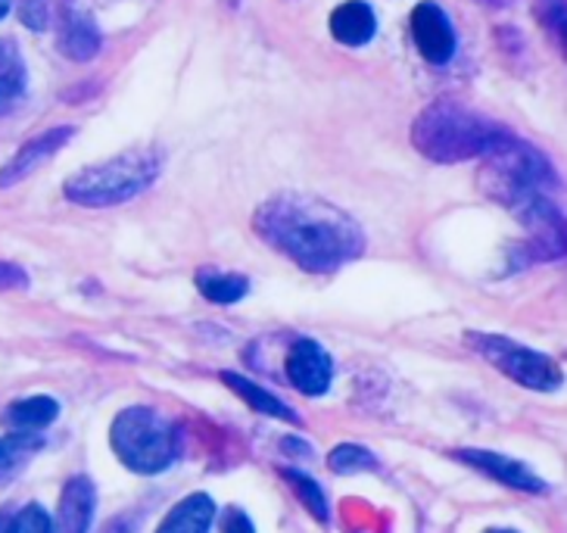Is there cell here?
Masks as SVG:
<instances>
[{"label": "cell", "mask_w": 567, "mask_h": 533, "mask_svg": "<svg viewBox=\"0 0 567 533\" xmlns=\"http://www.w3.org/2000/svg\"><path fill=\"white\" fill-rule=\"evenodd\" d=\"M60 416V402L53 397H29V400H19L13 406H7L3 412V428L22 433H41L44 428H51L53 421Z\"/></svg>", "instance_id": "cell-16"}, {"label": "cell", "mask_w": 567, "mask_h": 533, "mask_svg": "<svg viewBox=\"0 0 567 533\" xmlns=\"http://www.w3.org/2000/svg\"><path fill=\"white\" fill-rule=\"evenodd\" d=\"M328 468L337 474H362V471H378L381 462L378 455L365 447H355V443H340L337 450L328 455Z\"/></svg>", "instance_id": "cell-20"}, {"label": "cell", "mask_w": 567, "mask_h": 533, "mask_svg": "<svg viewBox=\"0 0 567 533\" xmlns=\"http://www.w3.org/2000/svg\"><path fill=\"white\" fill-rule=\"evenodd\" d=\"M56 44H60V51L66 53L69 60L84 63V60H94L97 51H101V32H97L94 19L87 17L84 10H79L75 3H66Z\"/></svg>", "instance_id": "cell-12"}, {"label": "cell", "mask_w": 567, "mask_h": 533, "mask_svg": "<svg viewBox=\"0 0 567 533\" xmlns=\"http://www.w3.org/2000/svg\"><path fill=\"white\" fill-rule=\"evenodd\" d=\"M10 13V0H0V19Z\"/></svg>", "instance_id": "cell-29"}, {"label": "cell", "mask_w": 567, "mask_h": 533, "mask_svg": "<svg viewBox=\"0 0 567 533\" xmlns=\"http://www.w3.org/2000/svg\"><path fill=\"white\" fill-rule=\"evenodd\" d=\"M29 275L17 263H0V290H25Z\"/></svg>", "instance_id": "cell-24"}, {"label": "cell", "mask_w": 567, "mask_h": 533, "mask_svg": "<svg viewBox=\"0 0 567 533\" xmlns=\"http://www.w3.org/2000/svg\"><path fill=\"white\" fill-rule=\"evenodd\" d=\"M94 505H97V490L91 478H72L60 493L56 515L51 517V531L48 533H87L94 521Z\"/></svg>", "instance_id": "cell-11"}, {"label": "cell", "mask_w": 567, "mask_h": 533, "mask_svg": "<svg viewBox=\"0 0 567 533\" xmlns=\"http://www.w3.org/2000/svg\"><path fill=\"white\" fill-rule=\"evenodd\" d=\"M374 13L362 0H350L331 13V34L347 48H362L374 38Z\"/></svg>", "instance_id": "cell-15"}, {"label": "cell", "mask_w": 567, "mask_h": 533, "mask_svg": "<svg viewBox=\"0 0 567 533\" xmlns=\"http://www.w3.org/2000/svg\"><path fill=\"white\" fill-rule=\"evenodd\" d=\"M539 17L546 22V29L555 34V41H558V48H565V0H546L543 3V10H539Z\"/></svg>", "instance_id": "cell-23"}, {"label": "cell", "mask_w": 567, "mask_h": 533, "mask_svg": "<svg viewBox=\"0 0 567 533\" xmlns=\"http://www.w3.org/2000/svg\"><path fill=\"white\" fill-rule=\"evenodd\" d=\"M22 94H25V72H22V66L3 72L0 75V116L10 113L22 101Z\"/></svg>", "instance_id": "cell-22"}, {"label": "cell", "mask_w": 567, "mask_h": 533, "mask_svg": "<svg viewBox=\"0 0 567 533\" xmlns=\"http://www.w3.org/2000/svg\"><path fill=\"white\" fill-rule=\"evenodd\" d=\"M110 447L128 471L153 478L175 465L182 452V437L163 412L151 406H128L113 418Z\"/></svg>", "instance_id": "cell-5"}, {"label": "cell", "mask_w": 567, "mask_h": 533, "mask_svg": "<svg viewBox=\"0 0 567 533\" xmlns=\"http://www.w3.org/2000/svg\"><path fill=\"white\" fill-rule=\"evenodd\" d=\"M163 168V156L151 147H137L103 160L97 166H87L75 172L66 182V197L79 206L103 209V206H118L134 197H141Z\"/></svg>", "instance_id": "cell-4"}, {"label": "cell", "mask_w": 567, "mask_h": 533, "mask_svg": "<svg viewBox=\"0 0 567 533\" xmlns=\"http://www.w3.org/2000/svg\"><path fill=\"white\" fill-rule=\"evenodd\" d=\"M221 533H256V527L244 509H228L221 517Z\"/></svg>", "instance_id": "cell-26"}, {"label": "cell", "mask_w": 567, "mask_h": 533, "mask_svg": "<svg viewBox=\"0 0 567 533\" xmlns=\"http://www.w3.org/2000/svg\"><path fill=\"white\" fill-rule=\"evenodd\" d=\"M41 450H44V433L13 431L0 437V486L13 481Z\"/></svg>", "instance_id": "cell-17"}, {"label": "cell", "mask_w": 567, "mask_h": 533, "mask_svg": "<svg viewBox=\"0 0 567 533\" xmlns=\"http://www.w3.org/2000/svg\"><path fill=\"white\" fill-rule=\"evenodd\" d=\"M412 38L415 48L427 63H450L455 53V32H452L450 17L436 3H417L412 13Z\"/></svg>", "instance_id": "cell-9"}, {"label": "cell", "mask_w": 567, "mask_h": 533, "mask_svg": "<svg viewBox=\"0 0 567 533\" xmlns=\"http://www.w3.org/2000/svg\"><path fill=\"white\" fill-rule=\"evenodd\" d=\"M484 533H517V531H499V527H489V531H484Z\"/></svg>", "instance_id": "cell-30"}, {"label": "cell", "mask_w": 567, "mask_h": 533, "mask_svg": "<svg viewBox=\"0 0 567 533\" xmlns=\"http://www.w3.org/2000/svg\"><path fill=\"white\" fill-rule=\"evenodd\" d=\"M72 134L75 129L72 125H60V129H51V132L38 134L32 141H25L19 153L7 163V166L0 168V187H13L22 178H29L34 168H41L48 160H53L56 153L66 147L69 141H72Z\"/></svg>", "instance_id": "cell-10"}, {"label": "cell", "mask_w": 567, "mask_h": 533, "mask_svg": "<svg viewBox=\"0 0 567 533\" xmlns=\"http://www.w3.org/2000/svg\"><path fill=\"white\" fill-rule=\"evenodd\" d=\"M284 371H287V381L293 383L300 393H306V397H324L331 390V381H334V359H331V352L324 350L321 344L302 337L287 352Z\"/></svg>", "instance_id": "cell-7"}, {"label": "cell", "mask_w": 567, "mask_h": 533, "mask_svg": "<svg viewBox=\"0 0 567 533\" xmlns=\"http://www.w3.org/2000/svg\"><path fill=\"white\" fill-rule=\"evenodd\" d=\"M134 531H137V521H134L132 515H118L113 517L101 533H134Z\"/></svg>", "instance_id": "cell-28"}, {"label": "cell", "mask_w": 567, "mask_h": 533, "mask_svg": "<svg viewBox=\"0 0 567 533\" xmlns=\"http://www.w3.org/2000/svg\"><path fill=\"white\" fill-rule=\"evenodd\" d=\"M19 13H22V22L29 29H44L48 25V7H44V0H22Z\"/></svg>", "instance_id": "cell-25"}, {"label": "cell", "mask_w": 567, "mask_h": 533, "mask_svg": "<svg viewBox=\"0 0 567 533\" xmlns=\"http://www.w3.org/2000/svg\"><path fill=\"white\" fill-rule=\"evenodd\" d=\"M216 521V502L209 493H190L172 505L156 533H209Z\"/></svg>", "instance_id": "cell-14"}, {"label": "cell", "mask_w": 567, "mask_h": 533, "mask_svg": "<svg viewBox=\"0 0 567 533\" xmlns=\"http://www.w3.org/2000/svg\"><path fill=\"white\" fill-rule=\"evenodd\" d=\"M10 69H19L17 48H13L10 41H0V75L10 72Z\"/></svg>", "instance_id": "cell-27"}, {"label": "cell", "mask_w": 567, "mask_h": 533, "mask_svg": "<svg viewBox=\"0 0 567 533\" xmlns=\"http://www.w3.org/2000/svg\"><path fill=\"white\" fill-rule=\"evenodd\" d=\"M0 531H3V515H0Z\"/></svg>", "instance_id": "cell-31"}, {"label": "cell", "mask_w": 567, "mask_h": 533, "mask_svg": "<svg viewBox=\"0 0 567 533\" xmlns=\"http://www.w3.org/2000/svg\"><path fill=\"white\" fill-rule=\"evenodd\" d=\"M197 287H200V294L209 303H218V306H231V303L244 300V297H247L250 281H247L244 275L216 271V268H203V271H197Z\"/></svg>", "instance_id": "cell-18"}, {"label": "cell", "mask_w": 567, "mask_h": 533, "mask_svg": "<svg viewBox=\"0 0 567 533\" xmlns=\"http://www.w3.org/2000/svg\"><path fill=\"white\" fill-rule=\"evenodd\" d=\"M465 344L477 356H484L493 368H499L505 378H512L527 390H539V393H555L565 383V368L558 366L546 352H536L524 344H515L502 334H481L467 331Z\"/></svg>", "instance_id": "cell-6"}, {"label": "cell", "mask_w": 567, "mask_h": 533, "mask_svg": "<svg viewBox=\"0 0 567 533\" xmlns=\"http://www.w3.org/2000/svg\"><path fill=\"white\" fill-rule=\"evenodd\" d=\"M225 387L237 393L240 400L250 406L252 412H259V416H268V418H278V421H287V424H302V418L287 406L284 400H278L271 390H266L262 383L250 381V378H244V375H237V371H221L218 375Z\"/></svg>", "instance_id": "cell-13"}, {"label": "cell", "mask_w": 567, "mask_h": 533, "mask_svg": "<svg viewBox=\"0 0 567 533\" xmlns=\"http://www.w3.org/2000/svg\"><path fill=\"white\" fill-rule=\"evenodd\" d=\"M455 459L467 468H477L481 474H486L489 481L502 483L508 490H517V493H549V483L543 481L539 474H534L524 462H517L512 455H502V452L493 450H465L455 452Z\"/></svg>", "instance_id": "cell-8"}, {"label": "cell", "mask_w": 567, "mask_h": 533, "mask_svg": "<svg viewBox=\"0 0 567 533\" xmlns=\"http://www.w3.org/2000/svg\"><path fill=\"white\" fill-rule=\"evenodd\" d=\"M252 228L271 250L312 275H331L365 253V232L334 203L312 194H275L252 213Z\"/></svg>", "instance_id": "cell-1"}, {"label": "cell", "mask_w": 567, "mask_h": 533, "mask_svg": "<svg viewBox=\"0 0 567 533\" xmlns=\"http://www.w3.org/2000/svg\"><path fill=\"white\" fill-rule=\"evenodd\" d=\"M51 531V515L32 502V505H25V509H19L17 515L7 521V527L0 533H48Z\"/></svg>", "instance_id": "cell-21"}, {"label": "cell", "mask_w": 567, "mask_h": 533, "mask_svg": "<svg viewBox=\"0 0 567 533\" xmlns=\"http://www.w3.org/2000/svg\"><path fill=\"white\" fill-rule=\"evenodd\" d=\"M508 129L455 101H434L412 125V144L434 163H465L486 156L508 137Z\"/></svg>", "instance_id": "cell-3"}, {"label": "cell", "mask_w": 567, "mask_h": 533, "mask_svg": "<svg viewBox=\"0 0 567 533\" xmlns=\"http://www.w3.org/2000/svg\"><path fill=\"white\" fill-rule=\"evenodd\" d=\"M281 478L287 481V486L297 493V500L312 512V515L321 521V524H328L331 521V512H328V500H324V490H321V483L316 478H309L306 471H297V468H281Z\"/></svg>", "instance_id": "cell-19"}, {"label": "cell", "mask_w": 567, "mask_h": 533, "mask_svg": "<svg viewBox=\"0 0 567 533\" xmlns=\"http://www.w3.org/2000/svg\"><path fill=\"white\" fill-rule=\"evenodd\" d=\"M481 187L534 234V259H561L565 256V216L551 194L561 187L551 163L543 153L508 134L502 144L484 156Z\"/></svg>", "instance_id": "cell-2"}]
</instances>
